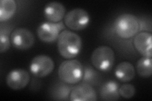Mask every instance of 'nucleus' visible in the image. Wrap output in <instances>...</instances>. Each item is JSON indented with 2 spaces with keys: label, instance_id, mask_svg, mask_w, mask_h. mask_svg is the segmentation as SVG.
<instances>
[{
  "label": "nucleus",
  "instance_id": "4",
  "mask_svg": "<svg viewBox=\"0 0 152 101\" xmlns=\"http://www.w3.org/2000/svg\"><path fill=\"white\" fill-rule=\"evenodd\" d=\"M115 52L110 47L101 46L92 52L91 61L93 66L98 71H109L115 63Z\"/></svg>",
  "mask_w": 152,
  "mask_h": 101
},
{
  "label": "nucleus",
  "instance_id": "9",
  "mask_svg": "<svg viewBox=\"0 0 152 101\" xmlns=\"http://www.w3.org/2000/svg\"><path fill=\"white\" fill-rule=\"evenodd\" d=\"M31 76L23 69H15L10 71L7 76L6 82L8 87L14 90L24 89L29 83Z\"/></svg>",
  "mask_w": 152,
  "mask_h": 101
},
{
  "label": "nucleus",
  "instance_id": "14",
  "mask_svg": "<svg viewBox=\"0 0 152 101\" xmlns=\"http://www.w3.org/2000/svg\"><path fill=\"white\" fill-rule=\"evenodd\" d=\"M119 85L115 81H108L104 83L100 90V97L103 100H117L120 97Z\"/></svg>",
  "mask_w": 152,
  "mask_h": 101
},
{
  "label": "nucleus",
  "instance_id": "12",
  "mask_svg": "<svg viewBox=\"0 0 152 101\" xmlns=\"http://www.w3.org/2000/svg\"><path fill=\"white\" fill-rule=\"evenodd\" d=\"M66 9L63 4L57 1L48 3L44 8V15L48 22L58 23L65 16Z\"/></svg>",
  "mask_w": 152,
  "mask_h": 101
},
{
  "label": "nucleus",
  "instance_id": "5",
  "mask_svg": "<svg viewBox=\"0 0 152 101\" xmlns=\"http://www.w3.org/2000/svg\"><path fill=\"white\" fill-rule=\"evenodd\" d=\"M65 25L72 31H79L86 28L90 23V16L86 10L74 8L65 14Z\"/></svg>",
  "mask_w": 152,
  "mask_h": 101
},
{
  "label": "nucleus",
  "instance_id": "20",
  "mask_svg": "<svg viewBox=\"0 0 152 101\" xmlns=\"http://www.w3.org/2000/svg\"><path fill=\"white\" fill-rule=\"evenodd\" d=\"M118 92L120 96H122L123 98L131 99L135 95L136 89L133 85L124 84L121 86H119Z\"/></svg>",
  "mask_w": 152,
  "mask_h": 101
},
{
  "label": "nucleus",
  "instance_id": "19",
  "mask_svg": "<svg viewBox=\"0 0 152 101\" xmlns=\"http://www.w3.org/2000/svg\"><path fill=\"white\" fill-rule=\"evenodd\" d=\"M10 47V40L9 37V32L8 31L1 28L0 31V52L4 53L7 52Z\"/></svg>",
  "mask_w": 152,
  "mask_h": 101
},
{
  "label": "nucleus",
  "instance_id": "2",
  "mask_svg": "<svg viewBox=\"0 0 152 101\" xmlns=\"http://www.w3.org/2000/svg\"><path fill=\"white\" fill-rule=\"evenodd\" d=\"M113 28L118 37L128 39L137 34L140 25L136 17L132 14L124 13L117 17L113 23Z\"/></svg>",
  "mask_w": 152,
  "mask_h": 101
},
{
  "label": "nucleus",
  "instance_id": "3",
  "mask_svg": "<svg viewBox=\"0 0 152 101\" xmlns=\"http://www.w3.org/2000/svg\"><path fill=\"white\" fill-rule=\"evenodd\" d=\"M84 67L81 62L76 60H67L60 64L58 75L63 82L69 85H75L82 80Z\"/></svg>",
  "mask_w": 152,
  "mask_h": 101
},
{
  "label": "nucleus",
  "instance_id": "10",
  "mask_svg": "<svg viewBox=\"0 0 152 101\" xmlns=\"http://www.w3.org/2000/svg\"><path fill=\"white\" fill-rule=\"evenodd\" d=\"M71 101H95L97 100L96 91L91 85L82 83L72 88L70 94Z\"/></svg>",
  "mask_w": 152,
  "mask_h": 101
},
{
  "label": "nucleus",
  "instance_id": "17",
  "mask_svg": "<svg viewBox=\"0 0 152 101\" xmlns=\"http://www.w3.org/2000/svg\"><path fill=\"white\" fill-rule=\"evenodd\" d=\"M136 70L141 77H150L152 73V59L151 57H141L136 63Z\"/></svg>",
  "mask_w": 152,
  "mask_h": 101
},
{
  "label": "nucleus",
  "instance_id": "6",
  "mask_svg": "<svg viewBox=\"0 0 152 101\" xmlns=\"http://www.w3.org/2000/svg\"><path fill=\"white\" fill-rule=\"evenodd\" d=\"M55 62L53 59L45 54L35 56L30 63L29 69L33 75L38 78H44L53 72Z\"/></svg>",
  "mask_w": 152,
  "mask_h": 101
},
{
  "label": "nucleus",
  "instance_id": "7",
  "mask_svg": "<svg viewBox=\"0 0 152 101\" xmlns=\"http://www.w3.org/2000/svg\"><path fill=\"white\" fill-rule=\"evenodd\" d=\"M65 28L62 22L53 23L46 22L38 27L37 35L39 39L45 43H53L57 41L60 33Z\"/></svg>",
  "mask_w": 152,
  "mask_h": 101
},
{
  "label": "nucleus",
  "instance_id": "18",
  "mask_svg": "<svg viewBox=\"0 0 152 101\" xmlns=\"http://www.w3.org/2000/svg\"><path fill=\"white\" fill-rule=\"evenodd\" d=\"M99 74L96 70L90 66H86L84 67V73L82 78V83H85L89 85L96 84L99 80Z\"/></svg>",
  "mask_w": 152,
  "mask_h": 101
},
{
  "label": "nucleus",
  "instance_id": "1",
  "mask_svg": "<svg viewBox=\"0 0 152 101\" xmlns=\"http://www.w3.org/2000/svg\"><path fill=\"white\" fill-rule=\"evenodd\" d=\"M82 39L77 33L64 30L57 39V47L59 54L66 60H71L77 56L82 49Z\"/></svg>",
  "mask_w": 152,
  "mask_h": 101
},
{
  "label": "nucleus",
  "instance_id": "15",
  "mask_svg": "<svg viewBox=\"0 0 152 101\" xmlns=\"http://www.w3.org/2000/svg\"><path fill=\"white\" fill-rule=\"evenodd\" d=\"M17 3L14 0H1L0 1V22L10 20L15 13Z\"/></svg>",
  "mask_w": 152,
  "mask_h": 101
},
{
  "label": "nucleus",
  "instance_id": "8",
  "mask_svg": "<svg viewBox=\"0 0 152 101\" xmlns=\"http://www.w3.org/2000/svg\"><path fill=\"white\" fill-rule=\"evenodd\" d=\"M10 40L13 46L17 49L25 51L30 49L34 44V36L26 28H18L11 33Z\"/></svg>",
  "mask_w": 152,
  "mask_h": 101
},
{
  "label": "nucleus",
  "instance_id": "16",
  "mask_svg": "<svg viewBox=\"0 0 152 101\" xmlns=\"http://www.w3.org/2000/svg\"><path fill=\"white\" fill-rule=\"evenodd\" d=\"M70 85L61 82L57 83L51 92V96L55 100H66L69 99L70 94L72 88Z\"/></svg>",
  "mask_w": 152,
  "mask_h": 101
},
{
  "label": "nucleus",
  "instance_id": "13",
  "mask_svg": "<svg viewBox=\"0 0 152 101\" xmlns=\"http://www.w3.org/2000/svg\"><path fill=\"white\" fill-rule=\"evenodd\" d=\"M115 75L118 80L122 82H129L134 78L136 70L130 62L122 61L116 66Z\"/></svg>",
  "mask_w": 152,
  "mask_h": 101
},
{
  "label": "nucleus",
  "instance_id": "11",
  "mask_svg": "<svg viewBox=\"0 0 152 101\" xmlns=\"http://www.w3.org/2000/svg\"><path fill=\"white\" fill-rule=\"evenodd\" d=\"M151 33L147 32H142L137 33L135 36L134 46L136 49L140 53L145 57H152L151 45H152Z\"/></svg>",
  "mask_w": 152,
  "mask_h": 101
}]
</instances>
